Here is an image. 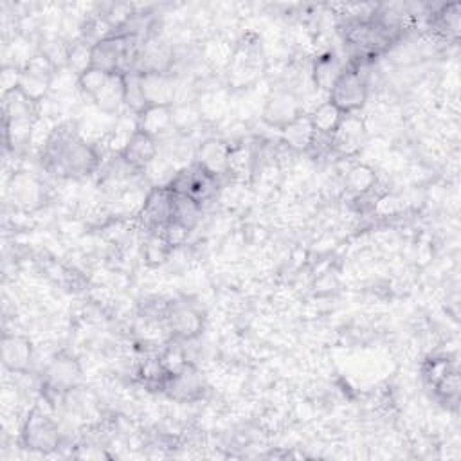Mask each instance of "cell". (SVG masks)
Here are the masks:
<instances>
[{"label":"cell","instance_id":"6da1fadb","mask_svg":"<svg viewBox=\"0 0 461 461\" xmlns=\"http://www.w3.org/2000/svg\"><path fill=\"white\" fill-rule=\"evenodd\" d=\"M40 162L54 179L82 181L99 171L103 159L98 146L87 141L74 123H62L45 137Z\"/></svg>","mask_w":461,"mask_h":461},{"label":"cell","instance_id":"7a4b0ae2","mask_svg":"<svg viewBox=\"0 0 461 461\" xmlns=\"http://www.w3.org/2000/svg\"><path fill=\"white\" fill-rule=\"evenodd\" d=\"M368 96H370L368 76L364 74L359 64H352L344 67L340 76L332 85L326 99L346 115V113H357L361 108H364Z\"/></svg>","mask_w":461,"mask_h":461},{"label":"cell","instance_id":"3957f363","mask_svg":"<svg viewBox=\"0 0 461 461\" xmlns=\"http://www.w3.org/2000/svg\"><path fill=\"white\" fill-rule=\"evenodd\" d=\"M166 186L173 193L190 197L200 206H204L206 202L216 199L220 191V179L193 160L190 166H184L173 173Z\"/></svg>","mask_w":461,"mask_h":461},{"label":"cell","instance_id":"277c9868","mask_svg":"<svg viewBox=\"0 0 461 461\" xmlns=\"http://www.w3.org/2000/svg\"><path fill=\"white\" fill-rule=\"evenodd\" d=\"M62 441L60 427L40 408L35 406L20 429V445L26 450L38 454H51L58 450Z\"/></svg>","mask_w":461,"mask_h":461},{"label":"cell","instance_id":"5b68a950","mask_svg":"<svg viewBox=\"0 0 461 461\" xmlns=\"http://www.w3.org/2000/svg\"><path fill=\"white\" fill-rule=\"evenodd\" d=\"M82 379L83 368L80 361L74 356L62 352L54 356L45 366L42 377V389L49 396H67L69 393L78 389Z\"/></svg>","mask_w":461,"mask_h":461},{"label":"cell","instance_id":"8992f818","mask_svg":"<svg viewBox=\"0 0 461 461\" xmlns=\"http://www.w3.org/2000/svg\"><path fill=\"white\" fill-rule=\"evenodd\" d=\"M204 312L190 300H171L164 316V326L171 339L181 342L195 340L204 332Z\"/></svg>","mask_w":461,"mask_h":461},{"label":"cell","instance_id":"52a82bcc","mask_svg":"<svg viewBox=\"0 0 461 461\" xmlns=\"http://www.w3.org/2000/svg\"><path fill=\"white\" fill-rule=\"evenodd\" d=\"M263 69V51L262 43L258 40H249L244 38L235 51L230 52V60L227 64V73H229V83H233L237 87H246L251 82L262 74Z\"/></svg>","mask_w":461,"mask_h":461},{"label":"cell","instance_id":"ba28073f","mask_svg":"<svg viewBox=\"0 0 461 461\" xmlns=\"http://www.w3.org/2000/svg\"><path fill=\"white\" fill-rule=\"evenodd\" d=\"M207 391V382L202 371L188 363L183 370L169 373L160 387V393H164L169 400L177 403H193L204 398Z\"/></svg>","mask_w":461,"mask_h":461},{"label":"cell","instance_id":"9c48e42d","mask_svg":"<svg viewBox=\"0 0 461 461\" xmlns=\"http://www.w3.org/2000/svg\"><path fill=\"white\" fill-rule=\"evenodd\" d=\"M173 209V191L166 184L153 186L141 202L137 211V220L146 233H160L171 222Z\"/></svg>","mask_w":461,"mask_h":461},{"label":"cell","instance_id":"30bf717a","mask_svg":"<svg viewBox=\"0 0 461 461\" xmlns=\"http://www.w3.org/2000/svg\"><path fill=\"white\" fill-rule=\"evenodd\" d=\"M301 113H305V112H303V101L300 99V96L293 90L279 89V90H274L272 96L267 99L263 112H262V118L269 127L281 130L288 123L300 118Z\"/></svg>","mask_w":461,"mask_h":461},{"label":"cell","instance_id":"8fae6325","mask_svg":"<svg viewBox=\"0 0 461 461\" xmlns=\"http://www.w3.org/2000/svg\"><path fill=\"white\" fill-rule=\"evenodd\" d=\"M173 66H176V52H173V47L159 36H152L145 40L134 71L139 74L173 73Z\"/></svg>","mask_w":461,"mask_h":461},{"label":"cell","instance_id":"7c38bea8","mask_svg":"<svg viewBox=\"0 0 461 461\" xmlns=\"http://www.w3.org/2000/svg\"><path fill=\"white\" fill-rule=\"evenodd\" d=\"M366 143V127L357 113H346L337 132L332 136L333 152L339 155L350 157L361 152Z\"/></svg>","mask_w":461,"mask_h":461},{"label":"cell","instance_id":"4fadbf2b","mask_svg":"<svg viewBox=\"0 0 461 461\" xmlns=\"http://www.w3.org/2000/svg\"><path fill=\"white\" fill-rule=\"evenodd\" d=\"M141 85L146 106H173L177 103L179 87L173 73L141 74Z\"/></svg>","mask_w":461,"mask_h":461},{"label":"cell","instance_id":"5bb4252c","mask_svg":"<svg viewBox=\"0 0 461 461\" xmlns=\"http://www.w3.org/2000/svg\"><path fill=\"white\" fill-rule=\"evenodd\" d=\"M137 129L157 143L171 139L177 134L176 121H173V106H146L137 115Z\"/></svg>","mask_w":461,"mask_h":461},{"label":"cell","instance_id":"9a60e30c","mask_svg":"<svg viewBox=\"0 0 461 461\" xmlns=\"http://www.w3.org/2000/svg\"><path fill=\"white\" fill-rule=\"evenodd\" d=\"M120 155L132 169L137 173H146L148 168L159 159V143L137 129Z\"/></svg>","mask_w":461,"mask_h":461},{"label":"cell","instance_id":"2e32d148","mask_svg":"<svg viewBox=\"0 0 461 461\" xmlns=\"http://www.w3.org/2000/svg\"><path fill=\"white\" fill-rule=\"evenodd\" d=\"M33 344L27 337L17 333H6L3 340V363L12 373L26 375L33 364Z\"/></svg>","mask_w":461,"mask_h":461},{"label":"cell","instance_id":"e0dca14e","mask_svg":"<svg viewBox=\"0 0 461 461\" xmlns=\"http://www.w3.org/2000/svg\"><path fill=\"white\" fill-rule=\"evenodd\" d=\"M227 160H229V143L216 137H209L202 141L195 153V162H199L202 168H206L218 179L229 177Z\"/></svg>","mask_w":461,"mask_h":461},{"label":"cell","instance_id":"ac0fdd59","mask_svg":"<svg viewBox=\"0 0 461 461\" xmlns=\"http://www.w3.org/2000/svg\"><path fill=\"white\" fill-rule=\"evenodd\" d=\"M92 103L105 115H113V118H118V115H121L127 110V106H125V78H123V74H110L106 83H105V87L94 98Z\"/></svg>","mask_w":461,"mask_h":461},{"label":"cell","instance_id":"d6986e66","mask_svg":"<svg viewBox=\"0 0 461 461\" xmlns=\"http://www.w3.org/2000/svg\"><path fill=\"white\" fill-rule=\"evenodd\" d=\"M281 134V143L293 152L298 153H307L314 143L316 137V130L312 127L310 115L309 113H301L300 118H296L294 121L288 123L285 129L279 130Z\"/></svg>","mask_w":461,"mask_h":461},{"label":"cell","instance_id":"ffe728a7","mask_svg":"<svg viewBox=\"0 0 461 461\" xmlns=\"http://www.w3.org/2000/svg\"><path fill=\"white\" fill-rule=\"evenodd\" d=\"M344 67L346 66L340 62V58L335 52H324V54L317 56V60L314 62V67H312L314 85L319 90H324L328 94L332 85L335 83V80L344 71Z\"/></svg>","mask_w":461,"mask_h":461},{"label":"cell","instance_id":"44dd1931","mask_svg":"<svg viewBox=\"0 0 461 461\" xmlns=\"http://www.w3.org/2000/svg\"><path fill=\"white\" fill-rule=\"evenodd\" d=\"M309 115H310V121H312L316 134L324 136V137H332L337 132V129L344 118V113L335 105H332L328 99L323 101L321 105H317L312 110V113H309Z\"/></svg>","mask_w":461,"mask_h":461},{"label":"cell","instance_id":"7402d4cb","mask_svg":"<svg viewBox=\"0 0 461 461\" xmlns=\"http://www.w3.org/2000/svg\"><path fill=\"white\" fill-rule=\"evenodd\" d=\"M431 29L438 36L456 42L459 36V4L440 6V10L433 12Z\"/></svg>","mask_w":461,"mask_h":461},{"label":"cell","instance_id":"603a6c76","mask_svg":"<svg viewBox=\"0 0 461 461\" xmlns=\"http://www.w3.org/2000/svg\"><path fill=\"white\" fill-rule=\"evenodd\" d=\"M254 152L238 143V145H230L229 143V160H227V173L229 177L238 179V181H246V177H249L254 168Z\"/></svg>","mask_w":461,"mask_h":461},{"label":"cell","instance_id":"cb8c5ba5","mask_svg":"<svg viewBox=\"0 0 461 461\" xmlns=\"http://www.w3.org/2000/svg\"><path fill=\"white\" fill-rule=\"evenodd\" d=\"M168 377V371L164 370L159 352H148L137 364V379L143 382L148 389H159L162 387L164 380Z\"/></svg>","mask_w":461,"mask_h":461},{"label":"cell","instance_id":"d4e9b609","mask_svg":"<svg viewBox=\"0 0 461 461\" xmlns=\"http://www.w3.org/2000/svg\"><path fill=\"white\" fill-rule=\"evenodd\" d=\"M202 218V206L190 197L173 193V209H171V222H177L190 230H193Z\"/></svg>","mask_w":461,"mask_h":461},{"label":"cell","instance_id":"484cf974","mask_svg":"<svg viewBox=\"0 0 461 461\" xmlns=\"http://www.w3.org/2000/svg\"><path fill=\"white\" fill-rule=\"evenodd\" d=\"M377 186V173L368 164H356L346 173V188L357 197L371 193Z\"/></svg>","mask_w":461,"mask_h":461},{"label":"cell","instance_id":"4316f807","mask_svg":"<svg viewBox=\"0 0 461 461\" xmlns=\"http://www.w3.org/2000/svg\"><path fill=\"white\" fill-rule=\"evenodd\" d=\"M92 45L94 43L83 38L71 42L67 71H71L76 78L92 67Z\"/></svg>","mask_w":461,"mask_h":461},{"label":"cell","instance_id":"83f0119b","mask_svg":"<svg viewBox=\"0 0 461 461\" xmlns=\"http://www.w3.org/2000/svg\"><path fill=\"white\" fill-rule=\"evenodd\" d=\"M159 357H160V363H162L164 370L168 371V375L183 370L190 363L186 350L183 348V342L177 339L168 340L159 350Z\"/></svg>","mask_w":461,"mask_h":461},{"label":"cell","instance_id":"f1b7e54d","mask_svg":"<svg viewBox=\"0 0 461 461\" xmlns=\"http://www.w3.org/2000/svg\"><path fill=\"white\" fill-rule=\"evenodd\" d=\"M171 253H173V247L166 242L162 233H148L145 247H143V256L148 265H152V267L162 265L169 258Z\"/></svg>","mask_w":461,"mask_h":461},{"label":"cell","instance_id":"f546056e","mask_svg":"<svg viewBox=\"0 0 461 461\" xmlns=\"http://www.w3.org/2000/svg\"><path fill=\"white\" fill-rule=\"evenodd\" d=\"M125 78V106L129 112L139 115L146 108V99L141 85V74L132 71L129 74H123Z\"/></svg>","mask_w":461,"mask_h":461},{"label":"cell","instance_id":"4dcf8cb0","mask_svg":"<svg viewBox=\"0 0 461 461\" xmlns=\"http://www.w3.org/2000/svg\"><path fill=\"white\" fill-rule=\"evenodd\" d=\"M436 396L443 402V403H452L456 408L459 402V371L454 366L452 370H449L434 386H433Z\"/></svg>","mask_w":461,"mask_h":461},{"label":"cell","instance_id":"1f68e13d","mask_svg":"<svg viewBox=\"0 0 461 461\" xmlns=\"http://www.w3.org/2000/svg\"><path fill=\"white\" fill-rule=\"evenodd\" d=\"M110 74L99 71V69H94L90 67L89 71H85L82 76L76 78V85L80 89V92L89 98L90 101H94V98L101 92V89L105 87L106 80H108Z\"/></svg>","mask_w":461,"mask_h":461},{"label":"cell","instance_id":"d6a6232c","mask_svg":"<svg viewBox=\"0 0 461 461\" xmlns=\"http://www.w3.org/2000/svg\"><path fill=\"white\" fill-rule=\"evenodd\" d=\"M15 183V188H13V193L17 195L19 199V204L22 206H33V202L40 200V184L31 179V177H26V176H17L13 179Z\"/></svg>","mask_w":461,"mask_h":461},{"label":"cell","instance_id":"836d02e7","mask_svg":"<svg viewBox=\"0 0 461 461\" xmlns=\"http://www.w3.org/2000/svg\"><path fill=\"white\" fill-rule=\"evenodd\" d=\"M160 233L164 235V238H166V242L176 249V247H181V246H184L186 242H188V238H190V235H191V230L188 229V227H184V225H181V223H177V222H169Z\"/></svg>","mask_w":461,"mask_h":461},{"label":"cell","instance_id":"e575fe53","mask_svg":"<svg viewBox=\"0 0 461 461\" xmlns=\"http://www.w3.org/2000/svg\"><path fill=\"white\" fill-rule=\"evenodd\" d=\"M22 80V67L17 66H4L0 73V85H3V94L13 92L20 87Z\"/></svg>","mask_w":461,"mask_h":461}]
</instances>
